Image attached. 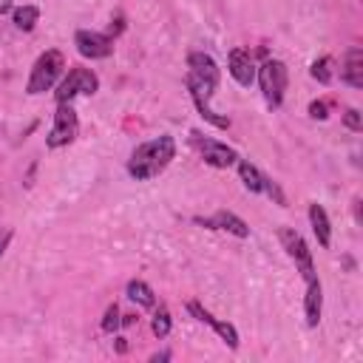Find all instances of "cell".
Returning <instances> with one entry per match:
<instances>
[{"mask_svg": "<svg viewBox=\"0 0 363 363\" xmlns=\"http://www.w3.org/2000/svg\"><path fill=\"white\" fill-rule=\"evenodd\" d=\"M11 9V0H0V14H6Z\"/></svg>", "mask_w": 363, "mask_h": 363, "instance_id": "cell-27", "label": "cell"}, {"mask_svg": "<svg viewBox=\"0 0 363 363\" xmlns=\"http://www.w3.org/2000/svg\"><path fill=\"white\" fill-rule=\"evenodd\" d=\"M199 227H207V230H224V233H233L238 238H247L250 235V227L244 218H238L235 213L230 210H218L213 218H193Z\"/></svg>", "mask_w": 363, "mask_h": 363, "instance_id": "cell-11", "label": "cell"}, {"mask_svg": "<svg viewBox=\"0 0 363 363\" xmlns=\"http://www.w3.org/2000/svg\"><path fill=\"white\" fill-rule=\"evenodd\" d=\"M62 68H65V60L60 51H43L31 68V77H28V85L26 91L28 94H43V91H51L54 82L62 77Z\"/></svg>", "mask_w": 363, "mask_h": 363, "instance_id": "cell-3", "label": "cell"}, {"mask_svg": "<svg viewBox=\"0 0 363 363\" xmlns=\"http://www.w3.org/2000/svg\"><path fill=\"white\" fill-rule=\"evenodd\" d=\"M116 349H119V352H125V349H128V346H125V337H116Z\"/></svg>", "mask_w": 363, "mask_h": 363, "instance_id": "cell-29", "label": "cell"}, {"mask_svg": "<svg viewBox=\"0 0 363 363\" xmlns=\"http://www.w3.org/2000/svg\"><path fill=\"white\" fill-rule=\"evenodd\" d=\"M303 312H306V326H318V323H320V312H323V286H320L318 278L306 281Z\"/></svg>", "mask_w": 363, "mask_h": 363, "instance_id": "cell-13", "label": "cell"}, {"mask_svg": "<svg viewBox=\"0 0 363 363\" xmlns=\"http://www.w3.org/2000/svg\"><path fill=\"white\" fill-rule=\"evenodd\" d=\"M309 224H312V233L318 235V244L329 247L332 244V227H329V216L320 204H309Z\"/></svg>", "mask_w": 363, "mask_h": 363, "instance_id": "cell-15", "label": "cell"}, {"mask_svg": "<svg viewBox=\"0 0 363 363\" xmlns=\"http://www.w3.org/2000/svg\"><path fill=\"white\" fill-rule=\"evenodd\" d=\"M190 142L199 147L201 159H204L210 167H230V164L238 162V156H235L233 147H227L224 142H216V139H210V136H201L199 130L190 133Z\"/></svg>", "mask_w": 363, "mask_h": 363, "instance_id": "cell-7", "label": "cell"}, {"mask_svg": "<svg viewBox=\"0 0 363 363\" xmlns=\"http://www.w3.org/2000/svg\"><path fill=\"white\" fill-rule=\"evenodd\" d=\"M74 43H77V51H79L82 57H88V60H102V57H108V54L113 51V37H108V34H102V31H88V28H82V31H77Z\"/></svg>", "mask_w": 363, "mask_h": 363, "instance_id": "cell-9", "label": "cell"}, {"mask_svg": "<svg viewBox=\"0 0 363 363\" xmlns=\"http://www.w3.org/2000/svg\"><path fill=\"white\" fill-rule=\"evenodd\" d=\"M122 28H125V20H122V14H116V20H113V23H111V31H108V37H111V34H113V37H116V34H119V31H122Z\"/></svg>", "mask_w": 363, "mask_h": 363, "instance_id": "cell-24", "label": "cell"}, {"mask_svg": "<svg viewBox=\"0 0 363 363\" xmlns=\"http://www.w3.org/2000/svg\"><path fill=\"white\" fill-rule=\"evenodd\" d=\"M11 20H14V26L20 31H31L37 26V20H40V9L37 6H20V9H14Z\"/></svg>", "mask_w": 363, "mask_h": 363, "instance_id": "cell-18", "label": "cell"}, {"mask_svg": "<svg viewBox=\"0 0 363 363\" xmlns=\"http://www.w3.org/2000/svg\"><path fill=\"white\" fill-rule=\"evenodd\" d=\"M133 320H136V315H122V323H125V326H130Z\"/></svg>", "mask_w": 363, "mask_h": 363, "instance_id": "cell-28", "label": "cell"}, {"mask_svg": "<svg viewBox=\"0 0 363 363\" xmlns=\"http://www.w3.org/2000/svg\"><path fill=\"white\" fill-rule=\"evenodd\" d=\"M119 323H122L119 306H116V303H111V306L105 309V318H102V332H116V329H119Z\"/></svg>", "mask_w": 363, "mask_h": 363, "instance_id": "cell-21", "label": "cell"}, {"mask_svg": "<svg viewBox=\"0 0 363 363\" xmlns=\"http://www.w3.org/2000/svg\"><path fill=\"white\" fill-rule=\"evenodd\" d=\"M332 65H335V62H332V57H320V60H315V62H312L309 74H312L318 82H323V85H326V82H332V77H335Z\"/></svg>", "mask_w": 363, "mask_h": 363, "instance_id": "cell-19", "label": "cell"}, {"mask_svg": "<svg viewBox=\"0 0 363 363\" xmlns=\"http://www.w3.org/2000/svg\"><path fill=\"white\" fill-rule=\"evenodd\" d=\"M9 241H11V230H3V233H0V258H3V252H6V247H9Z\"/></svg>", "mask_w": 363, "mask_h": 363, "instance_id": "cell-25", "label": "cell"}, {"mask_svg": "<svg viewBox=\"0 0 363 363\" xmlns=\"http://www.w3.org/2000/svg\"><path fill=\"white\" fill-rule=\"evenodd\" d=\"M150 360H153V363H159V360H170V352H159V354H153Z\"/></svg>", "mask_w": 363, "mask_h": 363, "instance_id": "cell-26", "label": "cell"}, {"mask_svg": "<svg viewBox=\"0 0 363 363\" xmlns=\"http://www.w3.org/2000/svg\"><path fill=\"white\" fill-rule=\"evenodd\" d=\"M99 88V77L91 68H71L57 85V102H71L74 96H91Z\"/></svg>", "mask_w": 363, "mask_h": 363, "instance_id": "cell-5", "label": "cell"}, {"mask_svg": "<svg viewBox=\"0 0 363 363\" xmlns=\"http://www.w3.org/2000/svg\"><path fill=\"white\" fill-rule=\"evenodd\" d=\"M309 116L312 119H326L329 113H326V102H312L309 105Z\"/></svg>", "mask_w": 363, "mask_h": 363, "instance_id": "cell-23", "label": "cell"}, {"mask_svg": "<svg viewBox=\"0 0 363 363\" xmlns=\"http://www.w3.org/2000/svg\"><path fill=\"white\" fill-rule=\"evenodd\" d=\"M187 309H190V315H196L201 323H207L230 349H238V332H235V326L233 323H227V320H218V318H213L201 303H196V301H190L187 303Z\"/></svg>", "mask_w": 363, "mask_h": 363, "instance_id": "cell-10", "label": "cell"}, {"mask_svg": "<svg viewBox=\"0 0 363 363\" xmlns=\"http://www.w3.org/2000/svg\"><path fill=\"white\" fill-rule=\"evenodd\" d=\"M173 156H176V142H173V136H156V139H150V142H142V145L130 153V159H128V173H130L136 182H147V179L159 176V173L170 164Z\"/></svg>", "mask_w": 363, "mask_h": 363, "instance_id": "cell-1", "label": "cell"}, {"mask_svg": "<svg viewBox=\"0 0 363 363\" xmlns=\"http://www.w3.org/2000/svg\"><path fill=\"white\" fill-rule=\"evenodd\" d=\"M281 244H284V250H286V255L295 261V267L301 269V275H303V281H312L315 278V267H312V252H309V247H306V241L301 238V233H295V230H281Z\"/></svg>", "mask_w": 363, "mask_h": 363, "instance_id": "cell-8", "label": "cell"}, {"mask_svg": "<svg viewBox=\"0 0 363 363\" xmlns=\"http://www.w3.org/2000/svg\"><path fill=\"white\" fill-rule=\"evenodd\" d=\"M343 125L349 128V130H363V119H360V111H354V108H349L346 113H343Z\"/></svg>", "mask_w": 363, "mask_h": 363, "instance_id": "cell-22", "label": "cell"}, {"mask_svg": "<svg viewBox=\"0 0 363 363\" xmlns=\"http://www.w3.org/2000/svg\"><path fill=\"white\" fill-rule=\"evenodd\" d=\"M187 91H193V94H201L204 99H210L213 96V91L218 88V65H216V60L210 57V54H204V51H193L190 57H187Z\"/></svg>", "mask_w": 363, "mask_h": 363, "instance_id": "cell-2", "label": "cell"}, {"mask_svg": "<svg viewBox=\"0 0 363 363\" xmlns=\"http://www.w3.org/2000/svg\"><path fill=\"white\" fill-rule=\"evenodd\" d=\"M153 335L156 337H167L170 335V312L164 306H159L156 315H153Z\"/></svg>", "mask_w": 363, "mask_h": 363, "instance_id": "cell-20", "label": "cell"}, {"mask_svg": "<svg viewBox=\"0 0 363 363\" xmlns=\"http://www.w3.org/2000/svg\"><path fill=\"white\" fill-rule=\"evenodd\" d=\"M227 65H230V74H233V79H235L238 85L247 88V85L255 82V60H252L250 51H244V48H233L230 57H227Z\"/></svg>", "mask_w": 363, "mask_h": 363, "instance_id": "cell-12", "label": "cell"}, {"mask_svg": "<svg viewBox=\"0 0 363 363\" xmlns=\"http://www.w3.org/2000/svg\"><path fill=\"white\" fill-rule=\"evenodd\" d=\"M255 79L261 85L264 102L269 108H278L284 102V91H286V65L281 60H264L261 68H255Z\"/></svg>", "mask_w": 363, "mask_h": 363, "instance_id": "cell-4", "label": "cell"}, {"mask_svg": "<svg viewBox=\"0 0 363 363\" xmlns=\"http://www.w3.org/2000/svg\"><path fill=\"white\" fill-rule=\"evenodd\" d=\"M238 176H241L244 187H247L250 193H261V190H264V173H261L255 164H250L247 159L238 162Z\"/></svg>", "mask_w": 363, "mask_h": 363, "instance_id": "cell-16", "label": "cell"}, {"mask_svg": "<svg viewBox=\"0 0 363 363\" xmlns=\"http://www.w3.org/2000/svg\"><path fill=\"white\" fill-rule=\"evenodd\" d=\"M77 128H79V122H77V111L71 108V102H57L54 125H51V130L45 136V145L48 147H62V145L74 142Z\"/></svg>", "mask_w": 363, "mask_h": 363, "instance_id": "cell-6", "label": "cell"}, {"mask_svg": "<svg viewBox=\"0 0 363 363\" xmlns=\"http://www.w3.org/2000/svg\"><path fill=\"white\" fill-rule=\"evenodd\" d=\"M128 298H130L133 303L145 306V309H153V306H156V295H153V289H150L145 281H130V284H128Z\"/></svg>", "mask_w": 363, "mask_h": 363, "instance_id": "cell-17", "label": "cell"}, {"mask_svg": "<svg viewBox=\"0 0 363 363\" xmlns=\"http://www.w3.org/2000/svg\"><path fill=\"white\" fill-rule=\"evenodd\" d=\"M340 79L352 88H360L363 85V51L360 48H349L346 57H343V65H340Z\"/></svg>", "mask_w": 363, "mask_h": 363, "instance_id": "cell-14", "label": "cell"}]
</instances>
